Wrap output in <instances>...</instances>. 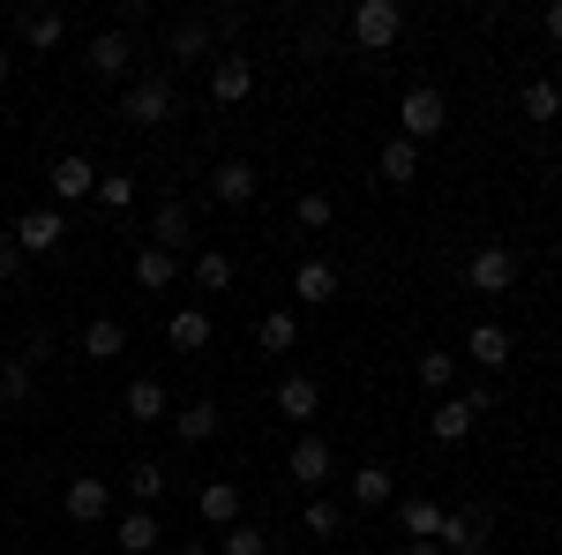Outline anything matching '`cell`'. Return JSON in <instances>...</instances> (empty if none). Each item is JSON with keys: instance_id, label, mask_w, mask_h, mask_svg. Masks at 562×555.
Here are the masks:
<instances>
[{"instance_id": "cell-46", "label": "cell", "mask_w": 562, "mask_h": 555, "mask_svg": "<svg viewBox=\"0 0 562 555\" xmlns=\"http://www.w3.org/2000/svg\"><path fill=\"white\" fill-rule=\"evenodd\" d=\"M555 90H562V84H555Z\"/></svg>"}, {"instance_id": "cell-39", "label": "cell", "mask_w": 562, "mask_h": 555, "mask_svg": "<svg viewBox=\"0 0 562 555\" xmlns=\"http://www.w3.org/2000/svg\"><path fill=\"white\" fill-rule=\"evenodd\" d=\"M307 533H315V541H338V525H346V511H338V503H307V518H301Z\"/></svg>"}, {"instance_id": "cell-28", "label": "cell", "mask_w": 562, "mask_h": 555, "mask_svg": "<svg viewBox=\"0 0 562 555\" xmlns=\"http://www.w3.org/2000/svg\"><path fill=\"white\" fill-rule=\"evenodd\" d=\"M173 428H180V443H211V435H217V406H211V398H195V406H180V413H173Z\"/></svg>"}, {"instance_id": "cell-18", "label": "cell", "mask_w": 562, "mask_h": 555, "mask_svg": "<svg viewBox=\"0 0 562 555\" xmlns=\"http://www.w3.org/2000/svg\"><path fill=\"white\" fill-rule=\"evenodd\" d=\"M211 38H217V23H203V15H180L173 31H166V53H173V60H211Z\"/></svg>"}, {"instance_id": "cell-17", "label": "cell", "mask_w": 562, "mask_h": 555, "mask_svg": "<svg viewBox=\"0 0 562 555\" xmlns=\"http://www.w3.org/2000/svg\"><path fill=\"white\" fill-rule=\"evenodd\" d=\"M166 345L173 353H203L211 345V308H173L166 315Z\"/></svg>"}, {"instance_id": "cell-14", "label": "cell", "mask_w": 562, "mask_h": 555, "mask_svg": "<svg viewBox=\"0 0 562 555\" xmlns=\"http://www.w3.org/2000/svg\"><path fill=\"white\" fill-rule=\"evenodd\" d=\"M121 413H128V421H173V398H166L158 376H135V384L121 390Z\"/></svg>"}, {"instance_id": "cell-12", "label": "cell", "mask_w": 562, "mask_h": 555, "mask_svg": "<svg viewBox=\"0 0 562 555\" xmlns=\"http://www.w3.org/2000/svg\"><path fill=\"white\" fill-rule=\"evenodd\" d=\"M285 466H293V480H301V488H323V480H330V473H338V451H330V443H323V435H301V443H293V458H285Z\"/></svg>"}, {"instance_id": "cell-7", "label": "cell", "mask_w": 562, "mask_h": 555, "mask_svg": "<svg viewBox=\"0 0 562 555\" xmlns=\"http://www.w3.org/2000/svg\"><path fill=\"white\" fill-rule=\"evenodd\" d=\"M211 98H217V106H248V98H256V60L217 53V60H211Z\"/></svg>"}, {"instance_id": "cell-9", "label": "cell", "mask_w": 562, "mask_h": 555, "mask_svg": "<svg viewBox=\"0 0 562 555\" xmlns=\"http://www.w3.org/2000/svg\"><path fill=\"white\" fill-rule=\"evenodd\" d=\"M128 68H135V38L128 31H98V38H90V76H98V84H121Z\"/></svg>"}, {"instance_id": "cell-45", "label": "cell", "mask_w": 562, "mask_h": 555, "mask_svg": "<svg viewBox=\"0 0 562 555\" xmlns=\"http://www.w3.org/2000/svg\"><path fill=\"white\" fill-rule=\"evenodd\" d=\"M0 129H8V106H0Z\"/></svg>"}, {"instance_id": "cell-20", "label": "cell", "mask_w": 562, "mask_h": 555, "mask_svg": "<svg viewBox=\"0 0 562 555\" xmlns=\"http://www.w3.org/2000/svg\"><path fill=\"white\" fill-rule=\"evenodd\" d=\"M83 353L90 360H121V353H128V323H121V315H90Z\"/></svg>"}, {"instance_id": "cell-21", "label": "cell", "mask_w": 562, "mask_h": 555, "mask_svg": "<svg viewBox=\"0 0 562 555\" xmlns=\"http://www.w3.org/2000/svg\"><path fill=\"white\" fill-rule=\"evenodd\" d=\"M248 196H256V166L248 158H225L211 173V203H248Z\"/></svg>"}, {"instance_id": "cell-22", "label": "cell", "mask_w": 562, "mask_h": 555, "mask_svg": "<svg viewBox=\"0 0 562 555\" xmlns=\"http://www.w3.org/2000/svg\"><path fill=\"white\" fill-rule=\"evenodd\" d=\"M346 488H352V503H360V511H383V503H397V480H390V466H360Z\"/></svg>"}, {"instance_id": "cell-19", "label": "cell", "mask_w": 562, "mask_h": 555, "mask_svg": "<svg viewBox=\"0 0 562 555\" xmlns=\"http://www.w3.org/2000/svg\"><path fill=\"white\" fill-rule=\"evenodd\" d=\"M173 278H180V256H166V248H150V241L135 248V286H143V293H166Z\"/></svg>"}, {"instance_id": "cell-3", "label": "cell", "mask_w": 562, "mask_h": 555, "mask_svg": "<svg viewBox=\"0 0 562 555\" xmlns=\"http://www.w3.org/2000/svg\"><path fill=\"white\" fill-rule=\"evenodd\" d=\"M480 413H487V384H473V390H450V398L435 406L428 435H435V443H465V435L480 428Z\"/></svg>"}, {"instance_id": "cell-25", "label": "cell", "mask_w": 562, "mask_h": 555, "mask_svg": "<svg viewBox=\"0 0 562 555\" xmlns=\"http://www.w3.org/2000/svg\"><path fill=\"white\" fill-rule=\"evenodd\" d=\"M256 345L262 353H293V345H301V315H293V308H270L256 323Z\"/></svg>"}, {"instance_id": "cell-11", "label": "cell", "mask_w": 562, "mask_h": 555, "mask_svg": "<svg viewBox=\"0 0 562 555\" xmlns=\"http://www.w3.org/2000/svg\"><path fill=\"white\" fill-rule=\"evenodd\" d=\"M53 196H60V203H83V196H98V166H90L83 151H60V158H53Z\"/></svg>"}, {"instance_id": "cell-5", "label": "cell", "mask_w": 562, "mask_h": 555, "mask_svg": "<svg viewBox=\"0 0 562 555\" xmlns=\"http://www.w3.org/2000/svg\"><path fill=\"white\" fill-rule=\"evenodd\" d=\"M8 233H15V248H23V256H60V241H68V218L53 211V203H38V211L15 218Z\"/></svg>"}, {"instance_id": "cell-6", "label": "cell", "mask_w": 562, "mask_h": 555, "mask_svg": "<svg viewBox=\"0 0 562 555\" xmlns=\"http://www.w3.org/2000/svg\"><path fill=\"white\" fill-rule=\"evenodd\" d=\"M465 278H473V293H510V286H518V248H503V241H480L473 263H465Z\"/></svg>"}, {"instance_id": "cell-38", "label": "cell", "mask_w": 562, "mask_h": 555, "mask_svg": "<svg viewBox=\"0 0 562 555\" xmlns=\"http://www.w3.org/2000/svg\"><path fill=\"white\" fill-rule=\"evenodd\" d=\"M217 555H270V541H262L256 525H225V541H217Z\"/></svg>"}, {"instance_id": "cell-33", "label": "cell", "mask_w": 562, "mask_h": 555, "mask_svg": "<svg viewBox=\"0 0 562 555\" xmlns=\"http://www.w3.org/2000/svg\"><path fill=\"white\" fill-rule=\"evenodd\" d=\"M121 548H128V555H150V548H158V518H150V511H128V518H121Z\"/></svg>"}, {"instance_id": "cell-10", "label": "cell", "mask_w": 562, "mask_h": 555, "mask_svg": "<svg viewBox=\"0 0 562 555\" xmlns=\"http://www.w3.org/2000/svg\"><path fill=\"white\" fill-rule=\"evenodd\" d=\"M442 555H487V518L473 511H442V533H435Z\"/></svg>"}, {"instance_id": "cell-27", "label": "cell", "mask_w": 562, "mask_h": 555, "mask_svg": "<svg viewBox=\"0 0 562 555\" xmlns=\"http://www.w3.org/2000/svg\"><path fill=\"white\" fill-rule=\"evenodd\" d=\"M195 511L211 518V525H240V488H233V480H211V488L195 496Z\"/></svg>"}, {"instance_id": "cell-23", "label": "cell", "mask_w": 562, "mask_h": 555, "mask_svg": "<svg viewBox=\"0 0 562 555\" xmlns=\"http://www.w3.org/2000/svg\"><path fill=\"white\" fill-rule=\"evenodd\" d=\"M315 406H323V384H315V376H285V384H278V413H285V421H315Z\"/></svg>"}, {"instance_id": "cell-13", "label": "cell", "mask_w": 562, "mask_h": 555, "mask_svg": "<svg viewBox=\"0 0 562 555\" xmlns=\"http://www.w3.org/2000/svg\"><path fill=\"white\" fill-rule=\"evenodd\" d=\"M293 300H301V308H330V300H338V270H330L323 256H301V270H293Z\"/></svg>"}, {"instance_id": "cell-2", "label": "cell", "mask_w": 562, "mask_h": 555, "mask_svg": "<svg viewBox=\"0 0 562 555\" xmlns=\"http://www.w3.org/2000/svg\"><path fill=\"white\" fill-rule=\"evenodd\" d=\"M173 113H180L173 76H143V84L121 90V121H128V129H158V121H173Z\"/></svg>"}, {"instance_id": "cell-44", "label": "cell", "mask_w": 562, "mask_h": 555, "mask_svg": "<svg viewBox=\"0 0 562 555\" xmlns=\"http://www.w3.org/2000/svg\"><path fill=\"white\" fill-rule=\"evenodd\" d=\"M180 555H211V548H203V541H188V548H180Z\"/></svg>"}, {"instance_id": "cell-37", "label": "cell", "mask_w": 562, "mask_h": 555, "mask_svg": "<svg viewBox=\"0 0 562 555\" xmlns=\"http://www.w3.org/2000/svg\"><path fill=\"white\" fill-rule=\"evenodd\" d=\"M98 203H105V211H128L135 203V173H98Z\"/></svg>"}, {"instance_id": "cell-16", "label": "cell", "mask_w": 562, "mask_h": 555, "mask_svg": "<svg viewBox=\"0 0 562 555\" xmlns=\"http://www.w3.org/2000/svg\"><path fill=\"white\" fill-rule=\"evenodd\" d=\"M188 225H195V211H188L180 196H166V203L150 211V248H166V256H180V241H188Z\"/></svg>"}, {"instance_id": "cell-36", "label": "cell", "mask_w": 562, "mask_h": 555, "mask_svg": "<svg viewBox=\"0 0 562 555\" xmlns=\"http://www.w3.org/2000/svg\"><path fill=\"white\" fill-rule=\"evenodd\" d=\"M420 384H428L435 398H450V384H458V360H450V353H420Z\"/></svg>"}, {"instance_id": "cell-31", "label": "cell", "mask_w": 562, "mask_h": 555, "mask_svg": "<svg viewBox=\"0 0 562 555\" xmlns=\"http://www.w3.org/2000/svg\"><path fill=\"white\" fill-rule=\"evenodd\" d=\"M225 286H233V256L225 248H203L195 256V293H225Z\"/></svg>"}, {"instance_id": "cell-30", "label": "cell", "mask_w": 562, "mask_h": 555, "mask_svg": "<svg viewBox=\"0 0 562 555\" xmlns=\"http://www.w3.org/2000/svg\"><path fill=\"white\" fill-rule=\"evenodd\" d=\"M330 218H338V203H330V196H315V188H307V196H293V225H301V233H330Z\"/></svg>"}, {"instance_id": "cell-4", "label": "cell", "mask_w": 562, "mask_h": 555, "mask_svg": "<svg viewBox=\"0 0 562 555\" xmlns=\"http://www.w3.org/2000/svg\"><path fill=\"white\" fill-rule=\"evenodd\" d=\"M397 31H405L397 0H360V8H352V45H360V53H390Z\"/></svg>"}, {"instance_id": "cell-29", "label": "cell", "mask_w": 562, "mask_h": 555, "mask_svg": "<svg viewBox=\"0 0 562 555\" xmlns=\"http://www.w3.org/2000/svg\"><path fill=\"white\" fill-rule=\"evenodd\" d=\"M31 390H38L31 360H0V406H31Z\"/></svg>"}, {"instance_id": "cell-34", "label": "cell", "mask_w": 562, "mask_h": 555, "mask_svg": "<svg viewBox=\"0 0 562 555\" xmlns=\"http://www.w3.org/2000/svg\"><path fill=\"white\" fill-rule=\"evenodd\" d=\"M562 113V90L548 84V76H532V84H525V121H555Z\"/></svg>"}, {"instance_id": "cell-24", "label": "cell", "mask_w": 562, "mask_h": 555, "mask_svg": "<svg viewBox=\"0 0 562 555\" xmlns=\"http://www.w3.org/2000/svg\"><path fill=\"white\" fill-rule=\"evenodd\" d=\"M397 525H405V541H435L442 533V503L435 496H405L397 503Z\"/></svg>"}, {"instance_id": "cell-40", "label": "cell", "mask_w": 562, "mask_h": 555, "mask_svg": "<svg viewBox=\"0 0 562 555\" xmlns=\"http://www.w3.org/2000/svg\"><path fill=\"white\" fill-rule=\"evenodd\" d=\"M23 278V248H15V233H0V286H15Z\"/></svg>"}, {"instance_id": "cell-42", "label": "cell", "mask_w": 562, "mask_h": 555, "mask_svg": "<svg viewBox=\"0 0 562 555\" xmlns=\"http://www.w3.org/2000/svg\"><path fill=\"white\" fill-rule=\"evenodd\" d=\"M397 555H442V548H435V541H405Z\"/></svg>"}, {"instance_id": "cell-43", "label": "cell", "mask_w": 562, "mask_h": 555, "mask_svg": "<svg viewBox=\"0 0 562 555\" xmlns=\"http://www.w3.org/2000/svg\"><path fill=\"white\" fill-rule=\"evenodd\" d=\"M8 68H15V60H8V45H0V84H8Z\"/></svg>"}, {"instance_id": "cell-26", "label": "cell", "mask_w": 562, "mask_h": 555, "mask_svg": "<svg viewBox=\"0 0 562 555\" xmlns=\"http://www.w3.org/2000/svg\"><path fill=\"white\" fill-rule=\"evenodd\" d=\"M23 38L38 45V53H53V45L68 38V15L60 8H23Z\"/></svg>"}, {"instance_id": "cell-15", "label": "cell", "mask_w": 562, "mask_h": 555, "mask_svg": "<svg viewBox=\"0 0 562 555\" xmlns=\"http://www.w3.org/2000/svg\"><path fill=\"white\" fill-rule=\"evenodd\" d=\"M510 353H518V338L503 323H473L465 331V360H480V368H510Z\"/></svg>"}, {"instance_id": "cell-35", "label": "cell", "mask_w": 562, "mask_h": 555, "mask_svg": "<svg viewBox=\"0 0 562 555\" xmlns=\"http://www.w3.org/2000/svg\"><path fill=\"white\" fill-rule=\"evenodd\" d=\"M128 496H135V503H158V496H166V466H158V458L128 466Z\"/></svg>"}, {"instance_id": "cell-41", "label": "cell", "mask_w": 562, "mask_h": 555, "mask_svg": "<svg viewBox=\"0 0 562 555\" xmlns=\"http://www.w3.org/2000/svg\"><path fill=\"white\" fill-rule=\"evenodd\" d=\"M540 23H548V38L562 45V0H555V8H548V15H540Z\"/></svg>"}, {"instance_id": "cell-8", "label": "cell", "mask_w": 562, "mask_h": 555, "mask_svg": "<svg viewBox=\"0 0 562 555\" xmlns=\"http://www.w3.org/2000/svg\"><path fill=\"white\" fill-rule=\"evenodd\" d=\"M60 511L76 518V525H98V518L113 511V480H98V473H76V480H68V496H60Z\"/></svg>"}, {"instance_id": "cell-1", "label": "cell", "mask_w": 562, "mask_h": 555, "mask_svg": "<svg viewBox=\"0 0 562 555\" xmlns=\"http://www.w3.org/2000/svg\"><path fill=\"white\" fill-rule=\"evenodd\" d=\"M397 129H405V143L420 151V143H435V135L450 129V98L435 84H413L405 98H397Z\"/></svg>"}, {"instance_id": "cell-32", "label": "cell", "mask_w": 562, "mask_h": 555, "mask_svg": "<svg viewBox=\"0 0 562 555\" xmlns=\"http://www.w3.org/2000/svg\"><path fill=\"white\" fill-rule=\"evenodd\" d=\"M390 180V188H405V180H413V173H420V151H413V143H405V135H397V143H390L383 151V166H375Z\"/></svg>"}]
</instances>
